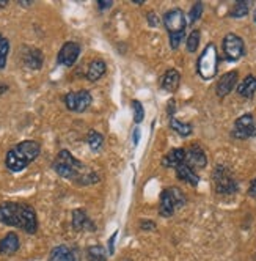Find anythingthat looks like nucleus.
<instances>
[{"label":"nucleus","instance_id":"nucleus-8","mask_svg":"<svg viewBox=\"0 0 256 261\" xmlns=\"http://www.w3.org/2000/svg\"><path fill=\"white\" fill-rule=\"evenodd\" d=\"M245 46L241 36H237L234 33H228L223 38V52H225V59L230 62L239 60L244 55Z\"/></svg>","mask_w":256,"mask_h":261},{"label":"nucleus","instance_id":"nucleus-10","mask_svg":"<svg viewBox=\"0 0 256 261\" xmlns=\"http://www.w3.org/2000/svg\"><path fill=\"white\" fill-rule=\"evenodd\" d=\"M79 55H80V44H77L74 41H69L62 46L57 62H59V65H63V66H72L79 59Z\"/></svg>","mask_w":256,"mask_h":261},{"label":"nucleus","instance_id":"nucleus-32","mask_svg":"<svg viewBox=\"0 0 256 261\" xmlns=\"http://www.w3.org/2000/svg\"><path fill=\"white\" fill-rule=\"evenodd\" d=\"M182 40H184V33H173V35H170V46H172V49H178Z\"/></svg>","mask_w":256,"mask_h":261},{"label":"nucleus","instance_id":"nucleus-24","mask_svg":"<svg viewBox=\"0 0 256 261\" xmlns=\"http://www.w3.org/2000/svg\"><path fill=\"white\" fill-rule=\"evenodd\" d=\"M170 126H172V129L175 130V133H178L182 137H187V136L192 134V126L187 124V123H182V121H179L176 118L170 120Z\"/></svg>","mask_w":256,"mask_h":261},{"label":"nucleus","instance_id":"nucleus-17","mask_svg":"<svg viewBox=\"0 0 256 261\" xmlns=\"http://www.w3.org/2000/svg\"><path fill=\"white\" fill-rule=\"evenodd\" d=\"M176 175H178L179 179L189 182L190 186H196V184L200 182L198 175L195 173V170L192 169V167H190L187 162H182L181 165L176 167Z\"/></svg>","mask_w":256,"mask_h":261},{"label":"nucleus","instance_id":"nucleus-27","mask_svg":"<svg viewBox=\"0 0 256 261\" xmlns=\"http://www.w3.org/2000/svg\"><path fill=\"white\" fill-rule=\"evenodd\" d=\"M200 30H193L190 35H189V38L186 41V47L189 52H196L198 49V44H200Z\"/></svg>","mask_w":256,"mask_h":261},{"label":"nucleus","instance_id":"nucleus-38","mask_svg":"<svg viewBox=\"0 0 256 261\" xmlns=\"http://www.w3.org/2000/svg\"><path fill=\"white\" fill-rule=\"evenodd\" d=\"M138 140H140V129L135 127V130H134V145H137Z\"/></svg>","mask_w":256,"mask_h":261},{"label":"nucleus","instance_id":"nucleus-25","mask_svg":"<svg viewBox=\"0 0 256 261\" xmlns=\"http://www.w3.org/2000/svg\"><path fill=\"white\" fill-rule=\"evenodd\" d=\"M87 142H88L91 150H93V151H99L101 148H102V143H104V137L99 133H96V130H90L88 137H87Z\"/></svg>","mask_w":256,"mask_h":261},{"label":"nucleus","instance_id":"nucleus-20","mask_svg":"<svg viewBox=\"0 0 256 261\" xmlns=\"http://www.w3.org/2000/svg\"><path fill=\"white\" fill-rule=\"evenodd\" d=\"M105 69H107V65H105L104 60H93V62L90 63L88 69H87V79L90 82L99 81L105 74Z\"/></svg>","mask_w":256,"mask_h":261},{"label":"nucleus","instance_id":"nucleus-1","mask_svg":"<svg viewBox=\"0 0 256 261\" xmlns=\"http://www.w3.org/2000/svg\"><path fill=\"white\" fill-rule=\"evenodd\" d=\"M0 223L8 227L22 228L25 233H36L38 230V219L35 210L30 204L7 201L0 204Z\"/></svg>","mask_w":256,"mask_h":261},{"label":"nucleus","instance_id":"nucleus-26","mask_svg":"<svg viewBox=\"0 0 256 261\" xmlns=\"http://www.w3.org/2000/svg\"><path fill=\"white\" fill-rule=\"evenodd\" d=\"M245 14H248V4L245 0H241V2H236L234 7L230 11L231 17H244Z\"/></svg>","mask_w":256,"mask_h":261},{"label":"nucleus","instance_id":"nucleus-15","mask_svg":"<svg viewBox=\"0 0 256 261\" xmlns=\"http://www.w3.org/2000/svg\"><path fill=\"white\" fill-rule=\"evenodd\" d=\"M19 236H17L14 231L7 233L2 241H0V253L2 255H14L17 250H19Z\"/></svg>","mask_w":256,"mask_h":261},{"label":"nucleus","instance_id":"nucleus-31","mask_svg":"<svg viewBox=\"0 0 256 261\" xmlns=\"http://www.w3.org/2000/svg\"><path fill=\"white\" fill-rule=\"evenodd\" d=\"M172 192H173V195H175V200H176L178 208L184 206V204H186V197H184V194L181 192V189H178V188H172Z\"/></svg>","mask_w":256,"mask_h":261},{"label":"nucleus","instance_id":"nucleus-36","mask_svg":"<svg viewBox=\"0 0 256 261\" xmlns=\"http://www.w3.org/2000/svg\"><path fill=\"white\" fill-rule=\"evenodd\" d=\"M248 194L251 197H256V178L250 182V188H248Z\"/></svg>","mask_w":256,"mask_h":261},{"label":"nucleus","instance_id":"nucleus-34","mask_svg":"<svg viewBox=\"0 0 256 261\" xmlns=\"http://www.w3.org/2000/svg\"><path fill=\"white\" fill-rule=\"evenodd\" d=\"M140 228L141 230H154L156 228V223L151 220H141L140 222Z\"/></svg>","mask_w":256,"mask_h":261},{"label":"nucleus","instance_id":"nucleus-28","mask_svg":"<svg viewBox=\"0 0 256 261\" xmlns=\"http://www.w3.org/2000/svg\"><path fill=\"white\" fill-rule=\"evenodd\" d=\"M10 52V43L7 38H4V41L0 43V69H4L7 65V57Z\"/></svg>","mask_w":256,"mask_h":261},{"label":"nucleus","instance_id":"nucleus-35","mask_svg":"<svg viewBox=\"0 0 256 261\" xmlns=\"http://www.w3.org/2000/svg\"><path fill=\"white\" fill-rule=\"evenodd\" d=\"M98 7H99V10H107V8L112 7V2H110V0H99Z\"/></svg>","mask_w":256,"mask_h":261},{"label":"nucleus","instance_id":"nucleus-30","mask_svg":"<svg viewBox=\"0 0 256 261\" xmlns=\"http://www.w3.org/2000/svg\"><path fill=\"white\" fill-rule=\"evenodd\" d=\"M132 107H134V121L135 123H141L143 121V115H145V110L140 101H132Z\"/></svg>","mask_w":256,"mask_h":261},{"label":"nucleus","instance_id":"nucleus-14","mask_svg":"<svg viewBox=\"0 0 256 261\" xmlns=\"http://www.w3.org/2000/svg\"><path fill=\"white\" fill-rule=\"evenodd\" d=\"M22 62L30 69H40L44 63L43 52L35 47H25V52L22 54Z\"/></svg>","mask_w":256,"mask_h":261},{"label":"nucleus","instance_id":"nucleus-2","mask_svg":"<svg viewBox=\"0 0 256 261\" xmlns=\"http://www.w3.org/2000/svg\"><path fill=\"white\" fill-rule=\"evenodd\" d=\"M41 153V145L35 140H24L7 153L5 165L10 172H22Z\"/></svg>","mask_w":256,"mask_h":261},{"label":"nucleus","instance_id":"nucleus-33","mask_svg":"<svg viewBox=\"0 0 256 261\" xmlns=\"http://www.w3.org/2000/svg\"><path fill=\"white\" fill-rule=\"evenodd\" d=\"M117 236H118V231H115L110 236V239H108V255H113L115 253V239H117Z\"/></svg>","mask_w":256,"mask_h":261},{"label":"nucleus","instance_id":"nucleus-16","mask_svg":"<svg viewBox=\"0 0 256 261\" xmlns=\"http://www.w3.org/2000/svg\"><path fill=\"white\" fill-rule=\"evenodd\" d=\"M72 227L77 231L82 230H90V231H95V223L91 222L87 216V213L83 210H74L72 211Z\"/></svg>","mask_w":256,"mask_h":261},{"label":"nucleus","instance_id":"nucleus-23","mask_svg":"<svg viewBox=\"0 0 256 261\" xmlns=\"http://www.w3.org/2000/svg\"><path fill=\"white\" fill-rule=\"evenodd\" d=\"M88 261H107V252L102 246H91L87 249Z\"/></svg>","mask_w":256,"mask_h":261},{"label":"nucleus","instance_id":"nucleus-4","mask_svg":"<svg viewBox=\"0 0 256 261\" xmlns=\"http://www.w3.org/2000/svg\"><path fill=\"white\" fill-rule=\"evenodd\" d=\"M217 68H218V55H217L215 46L211 43L205 47L203 52H201L198 63H196V69H198V74L201 79L209 81V79L215 77Z\"/></svg>","mask_w":256,"mask_h":261},{"label":"nucleus","instance_id":"nucleus-37","mask_svg":"<svg viewBox=\"0 0 256 261\" xmlns=\"http://www.w3.org/2000/svg\"><path fill=\"white\" fill-rule=\"evenodd\" d=\"M148 21H150V25H151V27H156V25L159 24V19H156L154 13H150V14H148Z\"/></svg>","mask_w":256,"mask_h":261},{"label":"nucleus","instance_id":"nucleus-11","mask_svg":"<svg viewBox=\"0 0 256 261\" xmlns=\"http://www.w3.org/2000/svg\"><path fill=\"white\" fill-rule=\"evenodd\" d=\"M186 161L192 169H205L208 164L205 151L198 145H192L189 150H186Z\"/></svg>","mask_w":256,"mask_h":261},{"label":"nucleus","instance_id":"nucleus-18","mask_svg":"<svg viewBox=\"0 0 256 261\" xmlns=\"http://www.w3.org/2000/svg\"><path fill=\"white\" fill-rule=\"evenodd\" d=\"M182 162H186V150L184 148H175V150L168 151L167 156L162 159L163 165L173 167V169H176V167L181 165Z\"/></svg>","mask_w":256,"mask_h":261},{"label":"nucleus","instance_id":"nucleus-19","mask_svg":"<svg viewBox=\"0 0 256 261\" xmlns=\"http://www.w3.org/2000/svg\"><path fill=\"white\" fill-rule=\"evenodd\" d=\"M179 82H181V74L176 69L172 68V69H168L165 74H163V77H162V88L170 91V93H173V91L178 90Z\"/></svg>","mask_w":256,"mask_h":261},{"label":"nucleus","instance_id":"nucleus-41","mask_svg":"<svg viewBox=\"0 0 256 261\" xmlns=\"http://www.w3.org/2000/svg\"><path fill=\"white\" fill-rule=\"evenodd\" d=\"M253 21H254V22H256V10H254V11H253Z\"/></svg>","mask_w":256,"mask_h":261},{"label":"nucleus","instance_id":"nucleus-40","mask_svg":"<svg viewBox=\"0 0 256 261\" xmlns=\"http://www.w3.org/2000/svg\"><path fill=\"white\" fill-rule=\"evenodd\" d=\"M0 7H7V0H0Z\"/></svg>","mask_w":256,"mask_h":261},{"label":"nucleus","instance_id":"nucleus-22","mask_svg":"<svg viewBox=\"0 0 256 261\" xmlns=\"http://www.w3.org/2000/svg\"><path fill=\"white\" fill-rule=\"evenodd\" d=\"M237 93L244 98H251L256 93V76H247L242 84L237 87Z\"/></svg>","mask_w":256,"mask_h":261},{"label":"nucleus","instance_id":"nucleus-9","mask_svg":"<svg viewBox=\"0 0 256 261\" xmlns=\"http://www.w3.org/2000/svg\"><path fill=\"white\" fill-rule=\"evenodd\" d=\"M186 14L179 8H173L168 10L165 14H163V25L167 27L168 33H184L186 30Z\"/></svg>","mask_w":256,"mask_h":261},{"label":"nucleus","instance_id":"nucleus-7","mask_svg":"<svg viewBox=\"0 0 256 261\" xmlns=\"http://www.w3.org/2000/svg\"><path fill=\"white\" fill-rule=\"evenodd\" d=\"M233 137L236 139H250L256 136V120L251 114H245L239 117L234 121V129H233Z\"/></svg>","mask_w":256,"mask_h":261},{"label":"nucleus","instance_id":"nucleus-13","mask_svg":"<svg viewBox=\"0 0 256 261\" xmlns=\"http://www.w3.org/2000/svg\"><path fill=\"white\" fill-rule=\"evenodd\" d=\"M178 208L176 204V200H175V195L172 192V188L170 189H165L160 195V204H159V213L162 217H170L173 216L175 210Z\"/></svg>","mask_w":256,"mask_h":261},{"label":"nucleus","instance_id":"nucleus-21","mask_svg":"<svg viewBox=\"0 0 256 261\" xmlns=\"http://www.w3.org/2000/svg\"><path fill=\"white\" fill-rule=\"evenodd\" d=\"M49 261H76V256L69 247L57 246L55 249H52L49 255Z\"/></svg>","mask_w":256,"mask_h":261},{"label":"nucleus","instance_id":"nucleus-42","mask_svg":"<svg viewBox=\"0 0 256 261\" xmlns=\"http://www.w3.org/2000/svg\"><path fill=\"white\" fill-rule=\"evenodd\" d=\"M2 41H4V36H2V35H0V43H2Z\"/></svg>","mask_w":256,"mask_h":261},{"label":"nucleus","instance_id":"nucleus-3","mask_svg":"<svg viewBox=\"0 0 256 261\" xmlns=\"http://www.w3.org/2000/svg\"><path fill=\"white\" fill-rule=\"evenodd\" d=\"M53 170L59 173V176L65 179H76L80 182V179L90 172L85 169V165L72 156L68 150H62L55 161H53Z\"/></svg>","mask_w":256,"mask_h":261},{"label":"nucleus","instance_id":"nucleus-6","mask_svg":"<svg viewBox=\"0 0 256 261\" xmlns=\"http://www.w3.org/2000/svg\"><path fill=\"white\" fill-rule=\"evenodd\" d=\"M93 102V96H91V93L88 90H80V91H71L65 96V104L69 110L72 112H85L90 104Z\"/></svg>","mask_w":256,"mask_h":261},{"label":"nucleus","instance_id":"nucleus-39","mask_svg":"<svg viewBox=\"0 0 256 261\" xmlns=\"http://www.w3.org/2000/svg\"><path fill=\"white\" fill-rule=\"evenodd\" d=\"M8 90V87L7 85H4V84H0V95H4V93Z\"/></svg>","mask_w":256,"mask_h":261},{"label":"nucleus","instance_id":"nucleus-5","mask_svg":"<svg viewBox=\"0 0 256 261\" xmlns=\"http://www.w3.org/2000/svg\"><path fill=\"white\" fill-rule=\"evenodd\" d=\"M214 182H215V191L218 194H234L239 188L234 175L226 165H217V169L212 173Z\"/></svg>","mask_w":256,"mask_h":261},{"label":"nucleus","instance_id":"nucleus-29","mask_svg":"<svg viewBox=\"0 0 256 261\" xmlns=\"http://www.w3.org/2000/svg\"><path fill=\"white\" fill-rule=\"evenodd\" d=\"M201 13H203V4L201 2H196L193 7H192V10H190V13H189V16H190V24H195L200 17H201Z\"/></svg>","mask_w":256,"mask_h":261},{"label":"nucleus","instance_id":"nucleus-12","mask_svg":"<svg viewBox=\"0 0 256 261\" xmlns=\"http://www.w3.org/2000/svg\"><path fill=\"white\" fill-rule=\"evenodd\" d=\"M237 82V71H230L220 77V81L217 82V96L218 98H225L226 95H230L231 90L234 88Z\"/></svg>","mask_w":256,"mask_h":261}]
</instances>
